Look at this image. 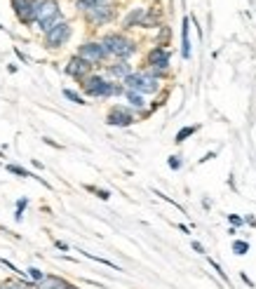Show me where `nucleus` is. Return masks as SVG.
<instances>
[{
	"label": "nucleus",
	"mask_w": 256,
	"mask_h": 289,
	"mask_svg": "<svg viewBox=\"0 0 256 289\" xmlns=\"http://www.w3.org/2000/svg\"><path fill=\"white\" fill-rule=\"evenodd\" d=\"M7 172L17 174V177H33V174L28 172V169H21V167H17V165H7ZM33 179H35V177H33Z\"/></svg>",
	"instance_id": "aec40b11"
},
{
	"label": "nucleus",
	"mask_w": 256,
	"mask_h": 289,
	"mask_svg": "<svg viewBox=\"0 0 256 289\" xmlns=\"http://www.w3.org/2000/svg\"><path fill=\"white\" fill-rule=\"evenodd\" d=\"M167 165H169V169H181V158H179V155H172V158L167 160Z\"/></svg>",
	"instance_id": "b1692460"
},
{
	"label": "nucleus",
	"mask_w": 256,
	"mask_h": 289,
	"mask_svg": "<svg viewBox=\"0 0 256 289\" xmlns=\"http://www.w3.org/2000/svg\"><path fill=\"white\" fill-rule=\"evenodd\" d=\"M89 66H92V64H87L85 59H80V56H73V59L68 62V66H66V73L71 78H78V80H82V78H87Z\"/></svg>",
	"instance_id": "9b49d317"
},
{
	"label": "nucleus",
	"mask_w": 256,
	"mask_h": 289,
	"mask_svg": "<svg viewBox=\"0 0 256 289\" xmlns=\"http://www.w3.org/2000/svg\"><path fill=\"white\" fill-rule=\"evenodd\" d=\"M64 96H66V99H71L73 103H87V101H82V96L75 94L73 90H64Z\"/></svg>",
	"instance_id": "4be33fe9"
},
{
	"label": "nucleus",
	"mask_w": 256,
	"mask_h": 289,
	"mask_svg": "<svg viewBox=\"0 0 256 289\" xmlns=\"http://www.w3.org/2000/svg\"><path fill=\"white\" fill-rule=\"evenodd\" d=\"M233 252H235V254H247V252H249V242H242V240H237V242H233Z\"/></svg>",
	"instance_id": "6ab92c4d"
},
{
	"label": "nucleus",
	"mask_w": 256,
	"mask_h": 289,
	"mask_svg": "<svg viewBox=\"0 0 256 289\" xmlns=\"http://www.w3.org/2000/svg\"><path fill=\"white\" fill-rule=\"evenodd\" d=\"M108 73H111L113 78H122V80H125V78L132 73V71H129V64L120 62V64H113V66H108Z\"/></svg>",
	"instance_id": "4468645a"
},
{
	"label": "nucleus",
	"mask_w": 256,
	"mask_h": 289,
	"mask_svg": "<svg viewBox=\"0 0 256 289\" xmlns=\"http://www.w3.org/2000/svg\"><path fill=\"white\" fill-rule=\"evenodd\" d=\"M94 193H96V195H99L101 200H108V198H111V193H108V191H94Z\"/></svg>",
	"instance_id": "cd10ccee"
},
{
	"label": "nucleus",
	"mask_w": 256,
	"mask_h": 289,
	"mask_svg": "<svg viewBox=\"0 0 256 289\" xmlns=\"http://www.w3.org/2000/svg\"><path fill=\"white\" fill-rule=\"evenodd\" d=\"M68 38H71V26L66 21H61V24H57V26L49 28L45 33V45L47 47H61V45L68 42Z\"/></svg>",
	"instance_id": "423d86ee"
},
{
	"label": "nucleus",
	"mask_w": 256,
	"mask_h": 289,
	"mask_svg": "<svg viewBox=\"0 0 256 289\" xmlns=\"http://www.w3.org/2000/svg\"><path fill=\"white\" fill-rule=\"evenodd\" d=\"M125 85H127L132 92H139V94H153V92H158V87H160V83H158V78L153 76V73H129L127 78H125Z\"/></svg>",
	"instance_id": "20e7f679"
},
{
	"label": "nucleus",
	"mask_w": 256,
	"mask_h": 289,
	"mask_svg": "<svg viewBox=\"0 0 256 289\" xmlns=\"http://www.w3.org/2000/svg\"><path fill=\"white\" fill-rule=\"evenodd\" d=\"M111 17H113V3H108V0L94 5L92 10H87L89 24H106V21H111Z\"/></svg>",
	"instance_id": "6e6552de"
},
{
	"label": "nucleus",
	"mask_w": 256,
	"mask_h": 289,
	"mask_svg": "<svg viewBox=\"0 0 256 289\" xmlns=\"http://www.w3.org/2000/svg\"><path fill=\"white\" fill-rule=\"evenodd\" d=\"M0 289H19V284L17 282H3L0 284Z\"/></svg>",
	"instance_id": "bb28decb"
},
{
	"label": "nucleus",
	"mask_w": 256,
	"mask_h": 289,
	"mask_svg": "<svg viewBox=\"0 0 256 289\" xmlns=\"http://www.w3.org/2000/svg\"><path fill=\"white\" fill-rule=\"evenodd\" d=\"M228 221L233 223V226H240V223H242V219H240V216H235V214H228Z\"/></svg>",
	"instance_id": "a878e982"
},
{
	"label": "nucleus",
	"mask_w": 256,
	"mask_h": 289,
	"mask_svg": "<svg viewBox=\"0 0 256 289\" xmlns=\"http://www.w3.org/2000/svg\"><path fill=\"white\" fill-rule=\"evenodd\" d=\"M106 47H104V42H87V45H82L80 49H78V54L80 59H85L87 64H99L106 56Z\"/></svg>",
	"instance_id": "0eeeda50"
},
{
	"label": "nucleus",
	"mask_w": 256,
	"mask_h": 289,
	"mask_svg": "<svg viewBox=\"0 0 256 289\" xmlns=\"http://www.w3.org/2000/svg\"><path fill=\"white\" fill-rule=\"evenodd\" d=\"M57 249H64V252H66L68 245H66V242H57Z\"/></svg>",
	"instance_id": "7c9ffc66"
},
{
	"label": "nucleus",
	"mask_w": 256,
	"mask_h": 289,
	"mask_svg": "<svg viewBox=\"0 0 256 289\" xmlns=\"http://www.w3.org/2000/svg\"><path fill=\"white\" fill-rule=\"evenodd\" d=\"M99 3H104V0H78V10H82V12H87V10H92L94 5H99Z\"/></svg>",
	"instance_id": "a211bd4d"
},
{
	"label": "nucleus",
	"mask_w": 256,
	"mask_h": 289,
	"mask_svg": "<svg viewBox=\"0 0 256 289\" xmlns=\"http://www.w3.org/2000/svg\"><path fill=\"white\" fill-rule=\"evenodd\" d=\"M38 289H75V287H71L68 282H64L61 277H45Z\"/></svg>",
	"instance_id": "ddd939ff"
},
{
	"label": "nucleus",
	"mask_w": 256,
	"mask_h": 289,
	"mask_svg": "<svg viewBox=\"0 0 256 289\" xmlns=\"http://www.w3.org/2000/svg\"><path fill=\"white\" fill-rule=\"evenodd\" d=\"M104 47H106L108 54H113L118 56V59H127V56H132L136 52V45L129 38H125V35L120 33H111L104 38Z\"/></svg>",
	"instance_id": "f03ea898"
},
{
	"label": "nucleus",
	"mask_w": 256,
	"mask_h": 289,
	"mask_svg": "<svg viewBox=\"0 0 256 289\" xmlns=\"http://www.w3.org/2000/svg\"><path fill=\"white\" fill-rule=\"evenodd\" d=\"M188 24H190L188 19H183V35H181V40H183V45H181V54H183V59H190V40H188Z\"/></svg>",
	"instance_id": "2eb2a0df"
},
{
	"label": "nucleus",
	"mask_w": 256,
	"mask_h": 289,
	"mask_svg": "<svg viewBox=\"0 0 256 289\" xmlns=\"http://www.w3.org/2000/svg\"><path fill=\"white\" fill-rule=\"evenodd\" d=\"M61 21L64 19H61V12H59V3H57V0H42L38 19H35L38 28H40L42 33H47L49 28H54L57 24H61Z\"/></svg>",
	"instance_id": "7ed1b4c3"
},
{
	"label": "nucleus",
	"mask_w": 256,
	"mask_h": 289,
	"mask_svg": "<svg viewBox=\"0 0 256 289\" xmlns=\"http://www.w3.org/2000/svg\"><path fill=\"white\" fill-rule=\"evenodd\" d=\"M209 263H212V268H214V270H216V273H219V275H221V277H223V280H228V275H226V273H223V270H221V266H219V263H216V261H214V259H209Z\"/></svg>",
	"instance_id": "393cba45"
},
{
	"label": "nucleus",
	"mask_w": 256,
	"mask_h": 289,
	"mask_svg": "<svg viewBox=\"0 0 256 289\" xmlns=\"http://www.w3.org/2000/svg\"><path fill=\"white\" fill-rule=\"evenodd\" d=\"M148 64H150V73H153L155 78L160 76L162 71L169 66V52L165 47H155L150 49V54H148Z\"/></svg>",
	"instance_id": "1a4fd4ad"
},
{
	"label": "nucleus",
	"mask_w": 256,
	"mask_h": 289,
	"mask_svg": "<svg viewBox=\"0 0 256 289\" xmlns=\"http://www.w3.org/2000/svg\"><path fill=\"white\" fill-rule=\"evenodd\" d=\"M127 99H129V103H132L134 108H143V96L139 94V92L127 90Z\"/></svg>",
	"instance_id": "f3484780"
},
{
	"label": "nucleus",
	"mask_w": 256,
	"mask_h": 289,
	"mask_svg": "<svg viewBox=\"0 0 256 289\" xmlns=\"http://www.w3.org/2000/svg\"><path fill=\"white\" fill-rule=\"evenodd\" d=\"M132 123H134V115H132L129 110L120 108V106H115L106 118V125H111V127H127V125H132Z\"/></svg>",
	"instance_id": "9d476101"
},
{
	"label": "nucleus",
	"mask_w": 256,
	"mask_h": 289,
	"mask_svg": "<svg viewBox=\"0 0 256 289\" xmlns=\"http://www.w3.org/2000/svg\"><path fill=\"white\" fill-rule=\"evenodd\" d=\"M82 90L87 92L89 96H99V99H106V96H118L122 94V85L118 83H108L104 80L101 76H89L85 78V83H82Z\"/></svg>",
	"instance_id": "f257e3e1"
},
{
	"label": "nucleus",
	"mask_w": 256,
	"mask_h": 289,
	"mask_svg": "<svg viewBox=\"0 0 256 289\" xmlns=\"http://www.w3.org/2000/svg\"><path fill=\"white\" fill-rule=\"evenodd\" d=\"M14 12L24 24H31V21L38 19V12H40L42 0H12Z\"/></svg>",
	"instance_id": "39448f33"
},
{
	"label": "nucleus",
	"mask_w": 256,
	"mask_h": 289,
	"mask_svg": "<svg viewBox=\"0 0 256 289\" xmlns=\"http://www.w3.org/2000/svg\"><path fill=\"white\" fill-rule=\"evenodd\" d=\"M212 158H216V153H207V155H204V158L200 160V162H207V160H212Z\"/></svg>",
	"instance_id": "c756f323"
},
{
	"label": "nucleus",
	"mask_w": 256,
	"mask_h": 289,
	"mask_svg": "<svg viewBox=\"0 0 256 289\" xmlns=\"http://www.w3.org/2000/svg\"><path fill=\"white\" fill-rule=\"evenodd\" d=\"M193 249H195V252H200V254H202V252H204V247H202V245H200V242H193Z\"/></svg>",
	"instance_id": "c85d7f7f"
},
{
	"label": "nucleus",
	"mask_w": 256,
	"mask_h": 289,
	"mask_svg": "<svg viewBox=\"0 0 256 289\" xmlns=\"http://www.w3.org/2000/svg\"><path fill=\"white\" fill-rule=\"evenodd\" d=\"M26 205H28V200H19V202H17V221L24 219V209H26Z\"/></svg>",
	"instance_id": "5701e85b"
},
{
	"label": "nucleus",
	"mask_w": 256,
	"mask_h": 289,
	"mask_svg": "<svg viewBox=\"0 0 256 289\" xmlns=\"http://www.w3.org/2000/svg\"><path fill=\"white\" fill-rule=\"evenodd\" d=\"M195 132H197V125H188V127H183V130H179V132H176L174 141H176V144H183V141H186V139H188V137H193Z\"/></svg>",
	"instance_id": "dca6fc26"
},
{
	"label": "nucleus",
	"mask_w": 256,
	"mask_h": 289,
	"mask_svg": "<svg viewBox=\"0 0 256 289\" xmlns=\"http://www.w3.org/2000/svg\"><path fill=\"white\" fill-rule=\"evenodd\" d=\"M143 17H146V10H143V7H136V10H132V12L125 17L122 26L132 28V26H136V24H143Z\"/></svg>",
	"instance_id": "f8f14e48"
},
{
	"label": "nucleus",
	"mask_w": 256,
	"mask_h": 289,
	"mask_svg": "<svg viewBox=\"0 0 256 289\" xmlns=\"http://www.w3.org/2000/svg\"><path fill=\"white\" fill-rule=\"evenodd\" d=\"M28 277H33L35 282H42V280H45V273H42V270H38V268H28Z\"/></svg>",
	"instance_id": "412c9836"
}]
</instances>
